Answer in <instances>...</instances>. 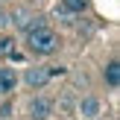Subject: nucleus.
Segmentation results:
<instances>
[{
    "label": "nucleus",
    "mask_w": 120,
    "mask_h": 120,
    "mask_svg": "<svg viewBox=\"0 0 120 120\" xmlns=\"http://www.w3.org/2000/svg\"><path fill=\"white\" fill-rule=\"evenodd\" d=\"M26 47H29V53H35V56H53V53L62 47V38L44 23V26L32 29V32L26 35Z\"/></svg>",
    "instance_id": "obj_1"
},
{
    "label": "nucleus",
    "mask_w": 120,
    "mask_h": 120,
    "mask_svg": "<svg viewBox=\"0 0 120 120\" xmlns=\"http://www.w3.org/2000/svg\"><path fill=\"white\" fill-rule=\"evenodd\" d=\"M23 82H26L29 88H44L47 82H50V70L41 68V64H35V68H26V73H23Z\"/></svg>",
    "instance_id": "obj_2"
},
{
    "label": "nucleus",
    "mask_w": 120,
    "mask_h": 120,
    "mask_svg": "<svg viewBox=\"0 0 120 120\" xmlns=\"http://www.w3.org/2000/svg\"><path fill=\"white\" fill-rule=\"evenodd\" d=\"M100 111H103V103H100L97 97H82L79 103H76V114H82V117H88V120L100 117Z\"/></svg>",
    "instance_id": "obj_3"
},
{
    "label": "nucleus",
    "mask_w": 120,
    "mask_h": 120,
    "mask_svg": "<svg viewBox=\"0 0 120 120\" xmlns=\"http://www.w3.org/2000/svg\"><path fill=\"white\" fill-rule=\"evenodd\" d=\"M50 114H53V103H50V100L35 97L32 103H29V117H32V120H47Z\"/></svg>",
    "instance_id": "obj_4"
},
{
    "label": "nucleus",
    "mask_w": 120,
    "mask_h": 120,
    "mask_svg": "<svg viewBox=\"0 0 120 120\" xmlns=\"http://www.w3.org/2000/svg\"><path fill=\"white\" fill-rule=\"evenodd\" d=\"M18 85V73L12 68H0V97H9Z\"/></svg>",
    "instance_id": "obj_5"
},
{
    "label": "nucleus",
    "mask_w": 120,
    "mask_h": 120,
    "mask_svg": "<svg viewBox=\"0 0 120 120\" xmlns=\"http://www.w3.org/2000/svg\"><path fill=\"white\" fill-rule=\"evenodd\" d=\"M103 79H105L109 88H117L120 85V64H117V59H111V62L103 68Z\"/></svg>",
    "instance_id": "obj_6"
},
{
    "label": "nucleus",
    "mask_w": 120,
    "mask_h": 120,
    "mask_svg": "<svg viewBox=\"0 0 120 120\" xmlns=\"http://www.w3.org/2000/svg\"><path fill=\"white\" fill-rule=\"evenodd\" d=\"M29 18H32V15H29V12H26V9H12V12H9V15H6V21H9V23H15V26H18V29H21V26H23V23H26V21H29Z\"/></svg>",
    "instance_id": "obj_7"
},
{
    "label": "nucleus",
    "mask_w": 120,
    "mask_h": 120,
    "mask_svg": "<svg viewBox=\"0 0 120 120\" xmlns=\"http://www.w3.org/2000/svg\"><path fill=\"white\" fill-rule=\"evenodd\" d=\"M0 56H15V38L0 35Z\"/></svg>",
    "instance_id": "obj_8"
},
{
    "label": "nucleus",
    "mask_w": 120,
    "mask_h": 120,
    "mask_svg": "<svg viewBox=\"0 0 120 120\" xmlns=\"http://www.w3.org/2000/svg\"><path fill=\"white\" fill-rule=\"evenodd\" d=\"M62 6H64V9H70L73 15H79V12L88 9V0H62Z\"/></svg>",
    "instance_id": "obj_9"
},
{
    "label": "nucleus",
    "mask_w": 120,
    "mask_h": 120,
    "mask_svg": "<svg viewBox=\"0 0 120 120\" xmlns=\"http://www.w3.org/2000/svg\"><path fill=\"white\" fill-rule=\"evenodd\" d=\"M59 111H62V114H73V111H76V103L68 97V94H64V97L59 100Z\"/></svg>",
    "instance_id": "obj_10"
},
{
    "label": "nucleus",
    "mask_w": 120,
    "mask_h": 120,
    "mask_svg": "<svg viewBox=\"0 0 120 120\" xmlns=\"http://www.w3.org/2000/svg\"><path fill=\"white\" fill-rule=\"evenodd\" d=\"M56 18H62V21H70V18H73V12H70V9H64V6H56Z\"/></svg>",
    "instance_id": "obj_11"
},
{
    "label": "nucleus",
    "mask_w": 120,
    "mask_h": 120,
    "mask_svg": "<svg viewBox=\"0 0 120 120\" xmlns=\"http://www.w3.org/2000/svg\"><path fill=\"white\" fill-rule=\"evenodd\" d=\"M0 3H9V0H0Z\"/></svg>",
    "instance_id": "obj_12"
}]
</instances>
